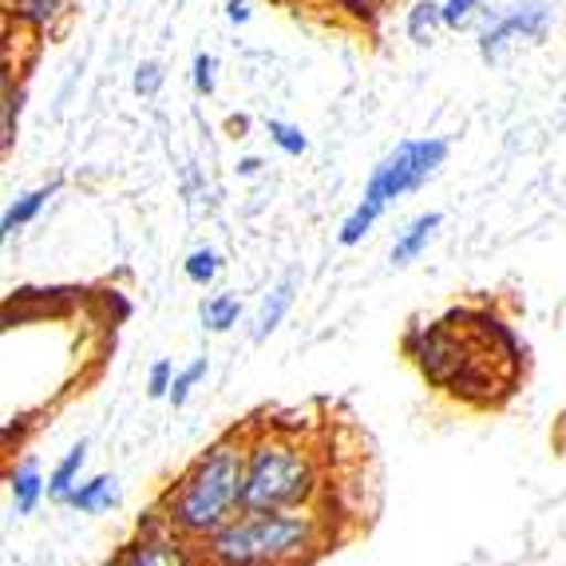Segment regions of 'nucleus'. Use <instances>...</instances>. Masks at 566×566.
Segmentation results:
<instances>
[{
    "label": "nucleus",
    "instance_id": "obj_13",
    "mask_svg": "<svg viewBox=\"0 0 566 566\" xmlns=\"http://www.w3.org/2000/svg\"><path fill=\"white\" fill-rule=\"evenodd\" d=\"M9 495H12V511H17V515H32V511L40 507V500L48 495V480H44V472H40L36 460H24L12 468Z\"/></svg>",
    "mask_w": 566,
    "mask_h": 566
},
{
    "label": "nucleus",
    "instance_id": "obj_18",
    "mask_svg": "<svg viewBox=\"0 0 566 566\" xmlns=\"http://www.w3.org/2000/svg\"><path fill=\"white\" fill-rule=\"evenodd\" d=\"M182 274H187L190 285L207 290V285H214L218 274H222V254H218L214 245H199V250H190V254H187V262H182Z\"/></svg>",
    "mask_w": 566,
    "mask_h": 566
},
{
    "label": "nucleus",
    "instance_id": "obj_16",
    "mask_svg": "<svg viewBox=\"0 0 566 566\" xmlns=\"http://www.w3.org/2000/svg\"><path fill=\"white\" fill-rule=\"evenodd\" d=\"M405 29L416 48H428L440 36V29H444V4L440 0H416L405 17Z\"/></svg>",
    "mask_w": 566,
    "mask_h": 566
},
{
    "label": "nucleus",
    "instance_id": "obj_9",
    "mask_svg": "<svg viewBox=\"0 0 566 566\" xmlns=\"http://www.w3.org/2000/svg\"><path fill=\"white\" fill-rule=\"evenodd\" d=\"M440 227H444V214H440V210H424V214H416L412 222H405V230H397L392 254H388L392 270H408L412 262H420V258L428 254V245L436 242V234H440Z\"/></svg>",
    "mask_w": 566,
    "mask_h": 566
},
{
    "label": "nucleus",
    "instance_id": "obj_25",
    "mask_svg": "<svg viewBox=\"0 0 566 566\" xmlns=\"http://www.w3.org/2000/svg\"><path fill=\"white\" fill-rule=\"evenodd\" d=\"M262 167H265V163L258 159V155H242V159L234 163V175H238V179H258V175H262Z\"/></svg>",
    "mask_w": 566,
    "mask_h": 566
},
{
    "label": "nucleus",
    "instance_id": "obj_26",
    "mask_svg": "<svg viewBox=\"0 0 566 566\" xmlns=\"http://www.w3.org/2000/svg\"><path fill=\"white\" fill-rule=\"evenodd\" d=\"M250 17H254V9H250L245 0H227V20H230V24H250Z\"/></svg>",
    "mask_w": 566,
    "mask_h": 566
},
{
    "label": "nucleus",
    "instance_id": "obj_4",
    "mask_svg": "<svg viewBox=\"0 0 566 566\" xmlns=\"http://www.w3.org/2000/svg\"><path fill=\"white\" fill-rule=\"evenodd\" d=\"M242 468H245V436L230 432L199 452L179 480L163 491L155 507L167 515L182 535L207 543L218 527H227L242 511Z\"/></svg>",
    "mask_w": 566,
    "mask_h": 566
},
{
    "label": "nucleus",
    "instance_id": "obj_11",
    "mask_svg": "<svg viewBox=\"0 0 566 566\" xmlns=\"http://www.w3.org/2000/svg\"><path fill=\"white\" fill-rule=\"evenodd\" d=\"M123 503V488L115 475H92V480H80L76 491L64 500V507L80 511V515H92V520H99V515H107V511H115Z\"/></svg>",
    "mask_w": 566,
    "mask_h": 566
},
{
    "label": "nucleus",
    "instance_id": "obj_21",
    "mask_svg": "<svg viewBox=\"0 0 566 566\" xmlns=\"http://www.w3.org/2000/svg\"><path fill=\"white\" fill-rule=\"evenodd\" d=\"M190 87L202 99H210L218 92V60L210 52H195V60H190Z\"/></svg>",
    "mask_w": 566,
    "mask_h": 566
},
{
    "label": "nucleus",
    "instance_id": "obj_15",
    "mask_svg": "<svg viewBox=\"0 0 566 566\" xmlns=\"http://www.w3.org/2000/svg\"><path fill=\"white\" fill-rule=\"evenodd\" d=\"M24 99H29V87H24V80L12 76V67H9V72H4V107H0V151H4V155L17 147Z\"/></svg>",
    "mask_w": 566,
    "mask_h": 566
},
{
    "label": "nucleus",
    "instance_id": "obj_19",
    "mask_svg": "<svg viewBox=\"0 0 566 566\" xmlns=\"http://www.w3.org/2000/svg\"><path fill=\"white\" fill-rule=\"evenodd\" d=\"M265 135H270V143H274L282 155H290V159H302V155L310 151V139H305V132L297 123L265 119Z\"/></svg>",
    "mask_w": 566,
    "mask_h": 566
},
{
    "label": "nucleus",
    "instance_id": "obj_8",
    "mask_svg": "<svg viewBox=\"0 0 566 566\" xmlns=\"http://www.w3.org/2000/svg\"><path fill=\"white\" fill-rule=\"evenodd\" d=\"M72 12V0H4V20L29 36H52Z\"/></svg>",
    "mask_w": 566,
    "mask_h": 566
},
{
    "label": "nucleus",
    "instance_id": "obj_23",
    "mask_svg": "<svg viewBox=\"0 0 566 566\" xmlns=\"http://www.w3.org/2000/svg\"><path fill=\"white\" fill-rule=\"evenodd\" d=\"M440 4H444V29H452V32L468 29L483 12V0H440Z\"/></svg>",
    "mask_w": 566,
    "mask_h": 566
},
{
    "label": "nucleus",
    "instance_id": "obj_20",
    "mask_svg": "<svg viewBox=\"0 0 566 566\" xmlns=\"http://www.w3.org/2000/svg\"><path fill=\"white\" fill-rule=\"evenodd\" d=\"M207 373H210V360L207 357H199V360H190L187 368H179V373H175V385H170V405L175 408H182L190 400V392H195V388L202 385V380H207Z\"/></svg>",
    "mask_w": 566,
    "mask_h": 566
},
{
    "label": "nucleus",
    "instance_id": "obj_27",
    "mask_svg": "<svg viewBox=\"0 0 566 566\" xmlns=\"http://www.w3.org/2000/svg\"><path fill=\"white\" fill-rule=\"evenodd\" d=\"M230 132H234V139H238V132H245V119L238 115V119H230Z\"/></svg>",
    "mask_w": 566,
    "mask_h": 566
},
{
    "label": "nucleus",
    "instance_id": "obj_24",
    "mask_svg": "<svg viewBox=\"0 0 566 566\" xmlns=\"http://www.w3.org/2000/svg\"><path fill=\"white\" fill-rule=\"evenodd\" d=\"M175 373H179V368L170 365V360H155V365H151V377H147V392H151L155 400L170 397V385H175Z\"/></svg>",
    "mask_w": 566,
    "mask_h": 566
},
{
    "label": "nucleus",
    "instance_id": "obj_17",
    "mask_svg": "<svg viewBox=\"0 0 566 566\" xmlns=\"http://www.w3.org/2000/svg\"><path fill=\"white\" fill-rule=\"evenodd\" d=\"M242 297L238 293H214L207 302L199 305V317H202V329L207 333H230L238 322H242Z\"/></svg>",
    "mask_w": 566,
    "mask_h": 566
},
{
    "label": "nucleus",
    "instance_id": "obj_3",
    "mask_svg": "<svg viewBox=\"0 0 566 566\" xmlns=\"http://www.w3.org/2000/svg\"><path fill=\"white\" fill-rule=\"evenodd\" d=\"M242 468V511H290L317 507L322 463L302 428H250Z\"/></svg>",
    "mask_w": 566,
    "mask_h": 566
},
{
    "label": "nucleus",
    "instance_id": "obj_1",
    "mask_svg": "<svg viewBox=\"0 0 566 566\" xmlns=\"http://www.w3.org/2000/svg\"><path fill=\"white\" fill-rule=\"evenodd\" d=\"M405 357L436 392L475 412H500L523 385V345L488 305H455L405 333Z\"/></svg>",
    "mask_w": 566,
    "mask_h": 566
},
{
    "label": "nucleus",
    "instance_id": "obj_14",
    "mask_svg": "<svg viewBox=\"0 0 566 566\" xmlns=\"http://www.w3.org/2000/svg\"><path fill=\"white\" fill-rule=\"evenodd\" d=\"M84 463H87V440H80V444H72L64 455H60V463L48 472V500L52 503H64L72 491H76L80 475H84Z\"/></svg>",
    "mask_w": 566,
    "mask_h": 566
},
{
    "label": "nucleus",
    "instance_id": "obj_28",
    "mask_svg": "<svg viewBox=\"0 0 566 566\" xmlns=\"http://www.w3.org/2000/svg\"><path fill=\"white\" fill-rule=\"evenodd\" d=\"M99 566H127V563H123V555H115V558H104Z\"/></svg>",
    "mask_w": 566,
    "mask_h": 566
},
{
    "label": "nucleus",
    "instance_id": "obj_12",
    "mask_svg": "<svg viewBox=\"0 0 566 566\" xmlns=\"http://www.w3.org/2000/svg\"><path fill=\"white\" fill-rule=\"evenodd\" d=\"M56 190H60V179H52V182H44V187L29 190V195H20L17 202H9V207H4V218H0V238L12 242V234H20L29 222H36L40 210L48 207V199H56Z\"/></svg>",
    "mask_w": 566,
    "mask_h": 566
},
{
    "label": "nucleus",
    "instance_id": "obj_2",
    "mask_svg": "<svg viewBox=\"0 0 566 566\" xmlns=\"http://www.w3.org/2000/svg\"><path fill=\"white\" fill-rule=\"evenodd\" d=\"M329 551V527L317 507L238 511L202 543L207 566H313Z\"/></svg>",
    "mask_w": 566,
    "mask_h": 566
},
{
    "label": "nucleus",
    "instance_id": "obj_22",
    "mask_svg": "<svg viewBox=\"0 0 566 566\" xmlns=\"http://www.w3.org/2000/svg\"><path fill=\"white\" fill-rule=\"evenodd\" d=\"M163 64L159 60H139V67H135V80H132V87H135V95L139 99H155V95L163 92Z\"/></svg>",
    "mask_w": 566,
    "mask_h": 566
},
{
    "label": "nucleus",
    "instance_id": "obj_5",
    "mask_svg": "<svg viewBox=\"0 0 566 566\" xmlns=\"http://www.w3.org/2000/svg\"><path fill=\"white\" fill-rule=\"evenodd\" d=\"M444 163H448V143L440 139V135H424V139L397 143V147H392V151L377 163V170L368 175L365 195H360V202L349 210V218L340 222L337 242L340 245L365 242L368 230L385 218V210L392 207V202L405 199V195H412V190L424 187V182L432 179Z\"/></svg>",
    "mask_w": 566,
    "mask_h": 566
},
{
    "label": "nucleus",
    "instance_id": "obj_6",
    "mask_svg": "<svg viewBox=\"0 0 566 566\" xmlns=\"http://www.w3.org/2000/svg\"><path fill=\"white\" fill-rule=\"evenodd\" d=\"M119 555L127 566H207L202 543L182 535L159 507H151L143 515L135 535L127 538V547Z\"/></svg>",
    "mask_w": 566,
    "mask_h": 566
},
{
    "label": "nucleus",
    "instance_id": "obj_10",
    "mask_svg": "<svg viewBox=\"0 0 566 566\" xmlns=\"http://www.w3.org/2000/svg\"><path fill=\"white\" fill-rule=\"evenodd\" d=\"M297 293H302V274H297V270H290L274 290L265 293L262 305H258V313H254V329H250V337H254L258 345L270 340L277 329H282V322L290 317L293 302H297Z\"/></svg>",
    "mask_w": 566,
    "mask_h": 566
},
{
    "label": "nucleus",
    "instance_id": "obj_7",
    "mask_svg": "<svg viewBox=\"0 0 566 566\" xmlns=\"http://www.w3.org/2000/svg\"><path fill=\"white\" fill-rule=\"evenodd\" d=\"M547 36H551V4H543V0H515L511 9L488 17V24H483L475 48H480L483 64H495L511 40L543 44Z\"/></svg>",
    "mask_w": 566,
    "mask_h": 566
}]
</instances>
